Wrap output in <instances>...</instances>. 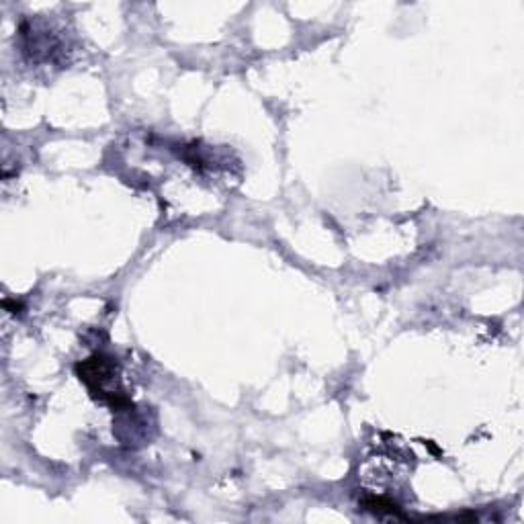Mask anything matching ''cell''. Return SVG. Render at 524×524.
<instances>
[{"label":"cell","mask_w":524,"mask_h":524,"mask_svg":"<svg viewBox=\"0 0 524 524\" xmlns=\"http://www.w3.org/2000/svg\"><path fill=\"white\" fill-rule=\"evenodd\" d=\"M80 379L89 385L91 393L101 402L111 404V391L107 389V383H113L117 377V365L111 357L105 355H95L91 359L82 361L76 367Z\"/></svg>","instance_id":"cell-1"}]
</instances>
